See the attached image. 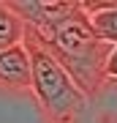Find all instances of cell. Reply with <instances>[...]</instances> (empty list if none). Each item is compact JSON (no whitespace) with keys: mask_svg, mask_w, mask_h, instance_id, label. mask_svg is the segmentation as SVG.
Segmentation results:
<instances>
[{"mask_svg":"<svg viewBox=\"0 0 117 123\" xmlns=\"http://www.w3.org/2000/svg\"><path fill=\"white\" fill-rule=\"evenodd\" d=\"M25 38V22L8 8V3H0V49L14 47Z\"/></svg>","mask_w":117,"mask_h":123,"instance_id":"obj_5","label":"cell"},{"mask_svg":"<svg viewBox=\"0 0 117 123\" xmlns=\"http://www.w3.org/2000/svg\"><path fill=\"white\" fill-rule=\"evenodd\" d=\"M0 88L33 90V63H30V52L22 41L0 49Z\"/></svg>","mask_w":117,"mask_h":123,"instance_id":"obj_3","label":"cell"},{"mask_svg":"<svg viewBox=\"0 0 117 123\" xmlns=\"http://www.w3.org/2000/svg\"><path fill=\"white\" fill-rule=\"evenodd\" d=\"M22 44L30 52L33 93H35V98H38L41 110L46 112V118L52 123H71L74 115L84 107L87 96L76 88V82L68 77V71L52 57V52L38 41V36L30 33L27 27H25Z\"/></svg>","mask_w":117,"mask_h":123,"instance_id":"obj_2","label":"cell"},{"mask_svg":"<svg viewBox=\"0 0 117 123\" xmlns=\"http://www.w3.org/2000/svg\"><path fill=\"white\" fill-rule=\"evenodd\" d=\"M106 79L117 82V47H112V52L106 57Z\"/></svg>","mask_w":117,"mask_h":123,"instance_id":"obj_6","label":"cell"},{"mask_svg":"<svg viewBox=\"0 0 117 123\" xmlns=\"http://www.w3.org/2000/svg\"><path fill=\"white\" fill-rule=\"evenodd\" d=\"M8 8L25 22L30 33L52 52V57L68 71L76 88L93 98L104 88L106 57L112 44H106L93 30L84 3L79 0H8Z\"/></svg>","mask_w":117,"mask_h":123,"instance_id":"obj_1","label":"cell"},{"mask_svg":"<svg viewBox=\"0 0 117 123\" xmlns=\"http://www.w3.org/2000/svg\"><path fill=\"white\" fill-rule=\"evenodd\" d=\"M90 25L106 44L117 47V3H84Z\"/></svg>","mask_w":117,"mask_h":123,"instance_id":"obj_4","label":"cell"}]
</instances>
